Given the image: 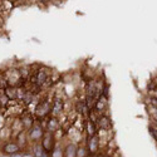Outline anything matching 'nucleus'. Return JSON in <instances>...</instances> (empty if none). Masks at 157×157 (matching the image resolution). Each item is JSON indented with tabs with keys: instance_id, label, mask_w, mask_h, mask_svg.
<instances>
[{
	"instance_id": "f257e3e1",
	"label": "nucleus",
	"mask_w": 157,
	"mask_h": 157,
	"mask_svg": "<svg viewBox=\"0 0 157 157\" xmlns=\"http://www.w3.org/2000/svg\"><path fill=\"white\" fill-rule=\"evenodd\" d=\"M5 79L8 82V86L10 87H23L24 84V79L20 77V73H19V69L18 67H9L4 71H2Z\"/></svg>"
},
{
	"instance_id": "f03ea898",
	"label": "nucleus",
	"mask_w": 157,
	"mask_h": 157,
	"mask_svg": "<svg viewBox=\"0 0 157 157\" xmlns=\"http://www.w3.org/2000/svg\"><path fill=\"white\" fill-rule=\"evenodd\" d=\"M28 132V138H29V142L30 145H34V143H39L45 132V128L40 124L39 121H35V123L27 131Z\"/></svg>"
},
{
	"instance_id": "7ed1b4c3",
	"label": "nucleus",
	"mask_w": 157,
	"mask_h": 157,
	"mask_svg": "<svg viewBox=\"0 0 157 157\" xmlns=\"http://www.w3.org/2000/svg\"><path fill=\"white\" fill-rule=\"evenodd\" d=\"M56 143H57V141H56V138H54V135L52 133V132H49V131H45L44 135H43V137H42V140H40V145H42L43 150H44L47 153H49L54 148Z\"/></svg>"
},
{
	"instance_id": "20e7f679",
	"label": "nucleus",
	"mask_w": 157,
	"mask_h": 157,
	"mask_svg": "<svg viewBox=\"0 0 157 157\" xmlns=\"http://www.w3.org/2000/svg\"><path fill=\"white\" fill-rule=\"evenodd\" d=\"M2 152L6 156H15V155L20 153L21 150H20V147H19V145L17 143L15 140H10L2 146Z\"/></svg>"
},
{
	"instance_id": "39448f33",
	"label": "nucleus",
	"mask_w": 157,
	"mask_h": 157,
	"mask_svg": "<svg viewBox=\"0 0 157 157\" xmlns=\"http://www.w3.org/2000/svg\"><path fill=\"white\" fill-rule=\"evenodd\" d=\"M86 147L89 156H96L97 153H99V141L97 135L86 137Z\"/></svg>"
},
{
	"instance_id": "423d86ee",
	"label": "nucleus",
	"mask_w": 157,
	"mask_h": 157,
	"mask_svg": "<svg viewBox=\"0 0 157 157\" xmlns=\"http://www.w3.org/2000/svg\"><path fill=\"white\" fill-rule=\"evenodd\" d=\"M93 109L99 114H108L109 116V113H108V97H104L101 94L96 99Z\"/></svg>"
},
{
	"instance_id": "0eeeda50",
	"label": "nucleus",
	"mask_w": 157,
	"mask_h": 157,
	"mask_svg": "<svg viewBox=\"0 0 157 157\" xmlns=\"http://www.w3.org/2000/svg\"><path fill=\"white\" fill-rule=\"evenodd\" d=\"M15 141H17V143L19 145V147H20V150H21V152L23 151H27V150H29V147L32 146L30 145V142H29V138H28V132L27 131H21V132L14 138Z\"/></svg>"
},
{
	"instance_id": "6e6552de",
	"label": "nucleus",
	"mask_w": 157,
	"mask_h": 157,
	"mask_svg": "<svg viewBox=\"0 0 157 157\" xmlns=\"http://www.w3.org/2000/svg\"><path fill=\"white\" fill-rule=\"evenodd\" d=\"M63 107H64V101L59 98H53L52 102V109H50V116L53 117H59L63 114Z\"/></svg>"
},
{
	"instance_id": "1a4fd4ad",
	"label": "nucleus",
	"mask_w": 157,
	"mask_h": 157,
	"mask_svg": "<svg viewBox=\"0 0 157 157\" xmlns=\"http://www.w3.org/2000/svg\"><path fill=\"white\" fill-rule=\"evenodd\" d=\"M9 127H10V131H11L13 138H15L21 131H24V126H23V122L20 120V117H14V120L11 121Z\"/></svg>"
},
{
	"instance_id": "9d476101",
	"label": "nucleus",
	"mask_w": 157,
	"mask_h": 157,
	"mask_svg": "<svg viewBox=\"0 0 157 157\" xmlns=\"http://www.w3.org/2000/svg\"><path fill=\"white\" fill-rule=\"evenodd\" d=\"M96 124H97V127H98L99 129H106V131L111 129V128H112L111 117H109L108 114H101V116L98 117Z\"/></svg>"
},
{
	"instance_id": "9b49d317",
	"label": "nucleus",
	"mask_w": 157,
	"mask_h": 157,
	"mask_svg": "<svg viewBox=\"0 0 157 157\" xmlns=\"http://www.w3.org/2000/svg\"><path fill=\"white\" fill-rule=\"evenodd\" d=\"M65 141V138L63 140V142ZM77 152H78V145L73 142H69L67 140V142H64V157H77Z\"/></svg>"
},
{
	"instance_id": "f8f14e48",
	"label": "nucleus",
	"mask_w": 157,
	"mask_h": 157,
	"mask_svg": "<svg viewBox=\"0 0 157 157\" xmlns=\"http://www.w3.org/2000/svg\"><path fill=\"white\" fill-rule=\"evenodd\" d=\"M20 120H21V122H23V126H24V129H25V131H28V129L35 123V121H36V118L34 117V114L28 113L27 111H25V112L20 116Z\"/></svg>"
},
{
	"instance_id": "ddd939ff",
	"label": "nucleus",
	"mask_w": 157,
	"mask_h": 157,
	"mask_svg": "<svg viewBox=\"0 0 157 157\" xmlns=\"http://www.w3.org/2000/svg\"><path fill=\"white\" fill-rule=\"evenodd\" d=\"M60 128V122L58 120V117H53L49 116L47 120V126H45V131H49V132L54 133L56 131H58Z\"/></svg>"
},
{
	"instance_id": "4468645a",
	"label": "nucleus",
	"mask_w": 157,
	"mask_h": 157,
	"mask_svg": "<svg viewBox=\"0 0 157 157\" xmlns=\"http://www.w3.org/2000/svg\"><path fill=\"white\" fill-rule=\"evenodd\" d=\"M15 8L17 6H15L14 2H11V0H3L2 2V9H0V14L6 18L11 13V10H14Z\"/></svg>"
},
{
	"instance_id": "2eb2a0df",
	"label": "nucleus",
	"mask_w": 157,
	"mask_h": 157,
	"mask_svg": "<svg viewBox=\"0 0 157 157\" xmlns=\"http://www.w3.org/2000/svg\"><path fill=\"white\" fill-rule=\"evenodd\" d=\"M97 131H98L97 124L87 118L86 120V124H84V135H86V137H90V136L97 135Z\"/></svg>"
},
{
	"instance_id": "dca6fc26",
	"label": "nucleus",
	"mask_w": 157,
	"mask_h": 157,
	"mask_svg": "<svg viewBox=\"0 0 157 157\" xmlns=\"http://www.w3.org/2000/svg\"><path fill=\"white\" fill-rule=\"evenodd\" d=\"M48 155H49V157H64V142H63V140L60 142H57L54 148Z\"/></svg>"
},
{
	"instance_id": "f3484780",
	"label": "nucleus",
	"mask_w": 157,
	"mask_h": 157,
	"mask_svg": "<svg viewBox=\"0 0 157 157\" xmlns=\"http://www.w3.org/2000/svg\"><path fill=\"white\" fill-rule=\"evenodd\" d=\"M18 69H19V73H20V77L23 78L24 81H28L29 78L32 77V68H30V64H19L18 65Z\"/></svg>"
},
{
	"instance_id": "a211bd4d",
	"label": "nucleus",
	"mask_w": 157,
	"mask_h": 157,
	"mask_svg": "<svg viewBox=\"0 0 157 157\" xmlns=\"http://www.w3.org/2000/svg\"><path fill=\"white\" fill-rule=\"evenodd\" d=\"M10 140H14V138H13V136H11L10 127L5 124L2 129H0V142H2L3 145H4L5 142H8V141H10Z\"/></svg>"
},
{
	"instance_id": "6ab92c4d",
	"label": "nucleus",
	"mask_w": 157,
	"mask_h": 157,
	"mask_svg": "<svg viewBox=\"0 0 157 157\" xmlns=\"http://www.w3.org/2000/svg\"><path fill=\"white\" fill-rule=\"evenodd\" d=\"M30 147H32V153H33L34 157H45V156L48 155V153L43 150L40 142H39V143H34V145H32Z\"/></svg>"
},
{
	"instance_id": "aec40b11",
	"label": "nucleus",
	"mask_w": 157,
	"mask_h": 157,
	"mask_svg": "<svg viewBox=\"0 0 157 157\" xmlns=\"http://www.w3.org/2000/svg\"><path fill=\"white\" fill-rule=\"evenodd\" d=\"M4 93L6 94V97L9 99H17V87H10L8 86L4 89Z\"/></svg>"
},
{
	"instance_id": "412c9836",
	"label": "nucleus",
	"mask_w": 157,
	"mask_h": 157,
	"mask_svg": "<svg viewBox=\"0 0 157 157\" xmlns=\"http://www.w3.org/2000/svg\"><path fill=\"white\" fill-rule=\"evenodd\" d=\"M147 112L151 117V120L153 123H157V108L151 106V104H147Z\"/></svg>"
},
{
	"instance_id": "4be33fe9",
	"label": "nucleus",
	"mask_w": 157,
	"mask_h": 157,
	"mask_svg": "<svg viewBox=\"0 0 157 157\" xmlns=\"http://www.w3.org/2000/svg\"><path fill=\"white\" fill-rule=\"evenodd\" d=\"M146 104H151V106H153V107H156V108H157V98H152V97H148V98H147V102H146Z\"/></svg>"
},
{
	"instance_id": "5701e85b",
	"label": "nucleus",
	"mask_w": 157,
	"mask_h": 157,
	"mask_svg": "<svg viewBox=\"0 0 157 157\" xmlns=\"http://www.w3.org/2000/svg\"><path fill=\"white\" fill-rule=\"evenodd\" d=\"M5 126V114L0 112V129Z\"/></svg>"
},
{
	"instance_id": "b1692460",
	"label": "nucleus",
	"mask_w": 157,
	"mask_h": 157,
	"mask_svg": "<svg viewBox=\"0 0 157 157\" xmlns=\"http://www.w3.org/2000/svg\"><path fill=\"white\" fill-rule=\"evenodd\" d=\"M5 17L4 15H2L0 14V30H3L4 28H5Z\"/></svg>"
},
{
	"instance_id": "393cba45",
	"label": "nucleus",
	"mask_w": 157,
	"mask_h": 157,
	"mask_svg": "<svg viewBox=\"0 0 157 157\" xmlns=\"http://www.w3.org/2000/svg\"><path fill=\"white\" fill-rule=\"evenodd\" d=\"M94 157H106V155H104L103 152H99V153H97Z\"/></svg>"
},
{
	"instance_id": "a878e982",
	"label": "nucleus",
	"mask_w": 157,
	"mask_h": 157,
	"mask_svg": "<svg viewBox=\"0 0 157 157\" xmlns=\"http://www.w3.org/2000/svg\"><path fill=\"white\" fill-rule=\"evenodd\" d=\"M0 112H2V113H5V108H3L2 106H0Z\"/></svg>"
},
{
	"instance_id": "bb28decb",
	"label": "nucleus",
	"mask_w": 157,
	"mask_h": 157,
	"mask_svg": "<svg viewBox=\"0 0 157 157\" xmlns=\"http://www.w3.org/2000/svg\"><path fill=\"white\" fill-rule=\"evenodd\" d=\"M156 142H157V140H156Z\"/></svg>"
}]
</instances>
